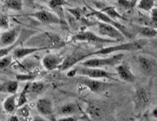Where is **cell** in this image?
<instances>
[{
    "mask_svg": "<svg viewBox=\"0 0 157 121\" xmlns=\"http://www.w3.org/2000/svg\"><path fill=\"white\" fill-rule=\"evenodd\" d=\"M25 44L26 46H33V48H38L42 50H47L62 48L65 46L66 43L58 34L44 31L33 36L25 43Z\"/></svg>",
    "mask_w": 157,
    "mask_h": 121,
    "instance_id": "1",
    "label": "cell"
},
{
    "mask_svg": "<svg viewBox=\"0 0 157 121\" xmlns=\"http://www.w3.org/2000/svg\"><path fill=\"white\" fill-rule=\"evenodd\" d=\"M147 44V41L145 40H140V41H133L130 43H125V44H120L114 46H108V48H102L94 52H90L89 53V57L90 56H106L109 54H113L114 52L118 51H134L143 48L145 44Z\"/></svg>",
    "mask_w": 157,
    "mask_h": 121,
    "instance_id": "2",
    "label": "cell"
},
{
    "mask_svg": "<svg viewBox=\"0 0 157 121\" xmlns=\"http://www.w3.org/2000/svg\"><path fill=\"white\" fill-rule=\"evenodd\" d=\"M124 59V54L119 53V54H115L110 56V57L108 58H91V59H85L83 60V62H81V66H86V67H103V66H115V64L119 63L122 60Z\"/></svg>",
    "mask_w": 157,
    "mask_h": 121,
    "instance_id": "3",
    "label": "cell"
},
{
    "mask_svg": "<svg viewBox=\"0 0 157 121\" xmlns=\"http://www.w3.org/2000/svg\"><path fill=\"white\" fill-rule=\"evenodd\" d=\"M72 41H78V42H88V43H91L94 44L96 45L98 44H117L119 43L116 40H112V39H105L100 37L96 34H94L91 31H82L79 32L75 35H73L71 37Z\"/></svg>",
    "mask_w": 157,
    "mask_h": 121,
    "instance_id": "4",
    "label": "cell"
},
{
    "mask_svg": "<svg viewBox=\"0 0 157 121\" xmlns=\"http://www.w3.org/2000/svg\"><path fill=\"white\" fill-rule=\"evenodd\" d=\"M90 10L91 11V13L90 15H94V17H96L97 19L101 22H104V23H107V24H109V25H112L114 27H116V29L121 32L125 37H126V39H132L133 38V35L128 31L127 30V27L122 25V24H120L119 22L112 19L110 17H109L107 14H105L104 12H100V11H95L94 9H92V8H90Z\"/></svg>",
    "mask_w": 157,
    "mask_h": 121,
    "instance_id": "5",
    "label": "cell"
},
{
    "mask_svg": "<svg viewBox=\"0 0 157 121\" xmlns=\"http://www.w3.org/2000/svg\"><path fill=\"white\" fill-rule=\"evenodd\" d=\"M75 72L78 75L81 76H86L91 79H109V80H114V74H112L109 72H107L102 69H98L97 67H80L76 68Z\"/></svg>",
    "mask_w": 157,
    "mask_h": 121,
    "instance_id": "6",
    "label": "cell"
},
{
    "mask_svg": "<svg viewBox=\"0 0 157 121\" xmlns=\"http://www.w3.org/2000/svg\"><path fill=\"white\" fill-rule=\"evenodd\" d=\"M97 26H98V31L101 35L109 36V38H113L121 43L126 40V37L113 26L101 21L97 23Z\"/></svg>",
    "mask_w": 157,
    "mask_h": 121,
    "instance_id": "7",
    "label": "cell"
},
{
    "mask_svg": "<svg viewBox=\"0 0 157 121\" xmlns=\"http://www.w3.org/2000/svg\"><path fill=\"white\" fill-rule=\"evenodd\" d=\"M89 53L83 52V51H75L72 54L69 55L66 59L63 60L62 63L58 66L57 69L63 71V70H67V69L72 67L73 66H75V64L78 63L79 62H82L83 60L89 58Z\"/></svg>",
    "mask_w": 157,
    "mask_h": 121,
    "instance_id": "8",
    "label": "cell"
},
{
    "mask_svg": "<svg viewBox=\"0 0 157 121\" xmlns=\"http://www.w3.org/2000/svg\"><path fill=\"white\" fill-rule=\"evenodd\" d=\"M151 96L149 91H147L145 88L140 87L137 88L134 95V105L135 109L138 112H142L150 103Z\"/></svg>",
    "mask_w": 157,
    "mask_h": 121,
    "instance_id": "9",
    "label": "cell"
},
{
    "mask_svg": "<svg viewBox=\"0 0 157 121\" xmlns=\"http://www.w3.org/2000/svg\"><path fill=\"white\" fill-rule=\"evenodd\" d=\"M32 16H33L34 18H36L38 21H40L43 24H61V20L60 18L57 16V14L52 13L49 11H38L36 12H33L31 14Z\"/></svg>",
    "mask_w": 157,
    "mask_h": 121,
    "instance_id": "10",
    "label": "cell"
},
{
    "mask_svg": "<svg viewBox=\"0 0 157 121\" xmlns=\"http://www.w3.org/2000/svg\"><path fill=\"white\" fill-rule=\"evenodd\" d=\"M79 83L88 87L91 92H94V93H99L101 91H104L109 86L108 83H106L104 81H100V80H98V79H91V78L81 79L79 80Z\"/></svg>",
    "mask_w": 157,
    "mask_h": 121,
    "instance_id": "11",
    "label": "cell"
},
{
    "mask_svg": "<svg viewBox=\"0 0 157 121\" xmlns=\"http://www.w3.org/2000/svg\"><path fill=\"white\" fill-rule=\"evenodd\" d=\"M20 32V27H14L0 34V46H8L14 44L17 41V37Z\"/></svg>",
    "mask_w": 157,
    "mask_h": 121,
    "instance_id": "12",
    "label": "cell"
},
{
    "mask_svg": "<svg viewBox=\"0 0 157 121\" xmlns=\"http://www.w3.org/2000/svg\"><path fill=\"white\" fill-rule=\"evenodd\" d=\"M63 60L64 58L58 54H48L43 58L42 63L46 69L52 71L58 68V66L62 63Z\"/></svg>",
    "mask_w": 157,
    "mask_h": 121,
    "instance_id": "13",
    "label": "cell"
},
{
    "mask_svg": "<svg viewBox=\"0 0 157 121\" xmlns=\"http://www.w3.org/2000/svg\"><path fill=\"white\" fill-rule=\"evenodd\" d=\"M36 109H37L38 113L42 116L50 117L53 116V107H52V102L49 98H40L36 102Z\"/></svg>",
    "mask_w": 157,
    "mask_h": 121,
    "instance_id": "14",
    "label": "cell"
},
{
    "mask_svg": "<svg viewBox=\"0 0 157 121\" xmlns=\"http://www.w3.org/2000/svg\"><path fill=\"white\" fill-rule=\"evenodd\" d=\"M116 72L118 77L127 81V82H134L135 81V76L133 75V73L132 72L130 66L127 62H122L119 66H116Z\"/></svg>",
    "mask_w": 157,
    "mask_h": 121,
    "instance_id": "15",
    "label": "cell"
},
{
    "mask_svg": "<svg viewBox=\"0 0 157 121\" xmlns=\"http://www.w3.org/2000/svg\"><path fill=\"white\" fill-rule=\"evenodd\" d=\"M138 63H139V66L145 75H151L156 67V62L147 57H145V56L138 57Z\"/></svg>",
    "mask_w": 157,
    "mask_h": 121,
    "instance_id": "16",
    "label": "cell"
},
{
    "mask_svg": "<svg viewBox=\"0 0 157 121\" xmlns=\"http://www.w3.org/2000/svg\"><path fill=\"white\" fill-rule=\"evenodd\" d=\"M42 49L38 48H33V46H25V48H15L13 50V58L16 60H21L29 55L33 54L37 51H41Z\"/></svg>",
    "mask_w": 157,
    "mask_h": 121,
    "instance_id": "17",
    "label": "cell"
},
{
    "mask_svg": "<svg viewBox=\"0 0 157 121\" xmlns=\"http://www.w3.org/2000/svg\"><path fill=\"white\" fill-rule=\"evenodd\" d=\"M80 112V109L78 105L75 102H71V103H67L59 108L58 114L61 116H72L75 115Z\"/></svg>",
    "mask_w": 157,
    "mask_h": 121,
    "instance_id": "18",
    "label": "cell"
},
{
    "mask_svg": "<svg viewBox=\"0 0 157 121\" xmlns=\"http://www.w3.org/2000/svg\"><path fill=\"white\" fill-rule=\"evenodd\" d=\"M16 94H12V96L8 97L3 102V109L7 114L12 115L16 110Z\"/></svg>",
    "mask_w": 157,
    "mask_h": 121,
    "instance_id": "19",
    "label": "cell"
},
{
    "mask_svg": "<svg viewBox=\"0 0 157 121\" xmlns=\"http://www.w3.org/2000/svg\"><path fill=\"white\" fill-rule=\"evenodd\" d=\"M18 90L17 80H8L0 84V93H8V94H16Z\"/></svg>",
    "mask_w": 157,
    "mask_h": 121,
    "instance_id": "20",
    "label": "cell"
},
{
    "mask_svg": "<svg viewBox=\"0 0 157 121\" xmlns=\"http://www.w3.org/2000/svg\"><path fill=\"white\" fill-rule=\"evenodd\" d=\"M45 89V84L40 81H33L31 82L29 90H28V96L30 97H36L40 95Z\"/></svg>",
    "mask_w": 157,
    "mask_h": 121,
    "instance_id": "21",
    "label": "cell"
},
{
    "mask_svg": "<svg viewBox=\"0 0 157 121\" xmlns=\"http://www.w3.org/2000/svg\"><path fill=\"white\" fill-rule=\"evenodd\" d=\"M100 12H104L105 14H107L109 17H110L113 20H115V19H125V18L123 16H121V14L116 11V9L114 7H112V6H105L103 8H101Z\"/></svg>",
    "mask_w": 157,
    "mask_h": 121,
    "instance_id": "22",
    "label": "cell"
},
{
    "mask_svg": "<svg viewBox=\"0 0 157 121\" xmlns=\"http://www.w3.org/2000/svg\"><path fill=\"white\" fill-rule=\"evenodd\" d=\"M136 30L139 34L143 35L144 37H147V38H154L157 35L156 29L151 27H137Z\"/></svg>",
    "mask_w": 157,
    "mask_h": 121,
    "instance_id": "23",
    "label": "cell"
},
{
    "mask_svg": "<svg viewBox=\"0 0 157 121\" xmlns=\"http://www.w3.org/2000/svg\"><path fill=\"white\" fill-rule=\"evenodd\" d=\"M31 82L28 81L26 83V85L24 86L22 92L18 96V98L16 99V106L17 108H19L21 106H23L24 104H27V101H28V90H29Z\"/></svg>",
    "mask_w": 157,
    "mask_h": 121,
    "instance_id": "24",
    "label": "cell"
},
{
    "mask_svg": "<svg viewBox=\"0 0 157 121\" xmlns=\"http://www.w3.org/2000/svg\"><path fill=\"white\" fill-rule=\"evenodd\" d=\"M156 5V0H140L137 7L142 11L151 12V9H153Z\"/></svg>",
    "mask_w": 157,
    "mask_h": 121,
    "instance_id": "25",
    "label": "cell"
},
{
    "mask_svg": "<svg viewBox=\"0 0 157 121\" xmlns=\"http://www.w3.org/2000/svg\"><path fill=\"white\" fill-rule=\"evenodd\" d=\"M5 6L13 11H21L23 8L22 0H6Z\"/></svg>",
    "mask_w": 157,
    "mask_h": 121,
    "instance_id": "26",
    "label": "cell"
},
{
    "mask_svg": "<svg viewBox=\"0 0 157 121\" xmlns=\"http://www.w3.org/2000/svg\"><path fill=\"white\" fill-rule=\"evenodd\" d=\"M135 3L131 0H117V6L124 11H130L135 7Z\"/></svg>",
    "mask_w": 157,
    "mask_h": 121,
    "instance_id": "27",
    "label": "cell"
},
{
    "mask_svg": "<svg viewBox=\"0 0 157 121\" xmlns=\"http://www.w3.org/2000/svg\"><path fill=\"white\" fill-rule=\"evenodd\" d=\"M68 11L75 17L76 20L82 21V22H85L84 19V11L82 10L80 8H75V9H68Z\"/></svg>",
    "mask_w": 157,
    "mask_h": 121,
    "instance_id": "28",
    "label": "cell"
},
{
    "mask_svg": "<svg viewBox=\"0 0 157 121\" xmlns=\"http://www.w3.org/2000/svg\"><path fill=\"white\" fill-rule=\"evenodd\" d=\"M35 79H36V75L33 73L17 74L16 75L17 81H30V80H34Z\"/></svg>",
    "mask_w": 157,
    "mask_h": 121,
    "instance_id": "29",
    "label": "cell"
},
{
    "mask_svg": "<svg viewBox=\"0 0 157 121\" xmlns=\"http://www.w3.org/2000/svg\"><path fill=\"white\" fill-rule=\"evenodd\" d=\"M13 61V56L11 55H6L3 58L0 59V69H5L8 68L12 64Z\"/></svg>",
    "mask_w": 157,
    "mask_h": 121,
    "instance_id": "30",
    "label": "cell"
},
{
    "mask_svg": "<svg viewBox=\"0 0 157 121\" xmlns=\"http://www.w3.org/2000/svg\"><path fill=\"white\" fill-rule=\"evenodd\" d=\"M17 44H18V42H15L14 44H11V45L4 46V48H0V59L3 58L4 56L10 54V53L16 48V45H17Z\"/></svg>",
    "mask_w": 157,
    "mask_h": 121,
    "instance_id": "31",
    "label": "cell"
},
{
    "mask_svg": "<svg viewBox=\"0 0 157 121\" xmlns=\"http://www.w3.org/2000/svg\"><path fill=\"white\" fill-rule=\"evenodd\" d=\"M64 5H67L66 0H49V7L52 10L61 8Z\"/></svg>",
    "mask_w": 157,
    "mask_h": 121,
    "instance_id": "32",
    "label": "cell"
},
{
    "mask_svg": "<svg viewBox=\"0 0 157 121\" xmlns=\"http://www.w3.org/2000/svg\"><path fill=\"white\" fill-rule=\"evenodd\" d=\"M88 113L90 114V116H100V109L99 107L95 106L94 104H89V107H88Z\"/></svg>",
    "mask_w": 157,
    "mask_h": 121,
    "instance_id": "33",
    "label": "cell"
},
{
    "mask_svg": "<svg viewBox=\"0 0 157 121\" xmlns=\"http://www.w3.org/2000/svg\"><path fill=\"white\" fill-rule=\"evenodd\" d=\"M17 116H21L24 117H28L30 116V109L27 106V104H24L23 106L18 108V112H17Z\"/></svg>",
    "mask_w": 157,
    "mask_h": 121,
    "instance_id": "34",
    "label": "cell"
},
{
    "mask_svg": "<svg viewBox=\"0 0 157 121\" xmlns=\"http://www.w3.org/2000/svg\"><path fill=\"white\" fill-rule=\"evenodd\" d=\"M0 29L9 30V19L5 15H0Z\"/></svg>",
    "mask_w": 157,
    "mask_h": 121,
    "instance_id": "35",
    "label": "cell"
},
{
    "mask_svg": "<svg viewBox=\"0 0 157 121\" xmlns=\"http://www.w3.org/2000/svg\"><path fill=\"white\" fill-rule=\"evenodd\" d=\"M157 10L156 8H153L151 10V22L152 23V26L156 27V23H157Z\"/></svg>",
    "mask_w": 157,
    "mask_h": 121,
    "instance_id": "36",
    "label": "cell"
},
{
    "mask_svg": "<svg viewBox=\"0 0 157 121\" xmlns=\"http://www.w3.org/2000/svg\"><path fill=\"white\" fill-rule=\"evenodd\" d=\"M75 119H76L75 117H72L71 116H68V117L64 116V117H61V118H59V120H71V121H72V120H75Z\"/></svg>",
    "mask_w": 157,
    "mask_h": 121,
    "instance_id": "37",
    "label": "cell"
},
{
    "mask_svg": "<svg viewBox=\"0 0 157 121\" xmlns=\"http://www.w3.org/2000/svg\"><path fill=\"white\" fill-rule=\"evenodd\" d=\"M152 116L156 117V109H154V110L152 111Z\"/></svg>",
    "mask_w": 157,
    "mask_h": 121,
    "instance_id": "38",
    "label": "cell"
},
{
    "mask_svg": "<svg viewBox=\"0 0 157 121\" xmlns=\"http://www.w3.org/2000/svg\"><path fill=\"white\" fill-rule=\"evenodd\" d=\"M131 1H132L133 3H135V4H136V3H137L138 1H139V0H131Z\"/></svg>",
    "mask_w": 157,
    "mask_h": 121,
    "instance_id": "39",
    "label": "cell"
},
{
    "mask_svg": "<svg viewBox=\"0 0 157 121\" xmlns=\"http://www.w3.org/2000/svg\"><path fill=\"white\" fill-rule=\"evenodd\" d=\"M39 1H41V2H46V1H48V0H39Z\"/></svg>",
    "mask_w": 157,
    "mask_h": 121,
    "instance_id": "40",
    "label": "cell"
},
{
    "mask_svg": "<svg viewBox=\"0 0 157 121\" xmlns=\"http://www.w3.org/2000/svg\"><path fill=\"white\" fill-rule=\"evenodd\" d=\"M4 1H6V0H4Z\"/></svg>",
    "mask_w": 157,
    "mask_h": 121,
    "instance_id": "41",
    "label": "cell"
}]
</instances>
